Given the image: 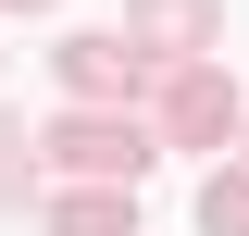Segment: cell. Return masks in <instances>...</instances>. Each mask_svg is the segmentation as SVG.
<instances>
[{
  "mask_svg": "<svg viewBox=\"0 0 249 236\" xmlns=\"http://www.w3.org/2000/svg\"><path fill=\"white\" fill-rule=\"evenodd\" d=\"M50 162H75V174H137L150 137H137V124H100V112H62L50 124Z\"/></svg>",
  "mask_w": 249,
  "mask_h": 236,
  "instance_id": "1",
  "label": "cell"
},
{
  "mask_svg": "<svg viewBox=\"0 0 249 236\" xmlns=\"http://www.w3.org/2000/svg\"><path fill=\"white\" fill-rule=\"evenodd\" d=\"M124 75H137V62H124V37H62V87H124Z\"/></svg>",
  "mask_w": 249,
  "mask_h": 236,
  "instance_id": "2",
  "label": "cell"
},
{
  "mask_svg": "<svg viewBox=\"0 0 249 236\" xmlns=\"http://www.w3.org/2000/svg\"><path fill=\"white\" fill-rule=\"evenodd\" d=\"M137 37H175L187 50V37H212V0H137Z\"/></svg>",
  "mask_w": 249,
  "mask_h": 236,
  "instance_id": "3",
  "label": "cell"
},
{
  "mask_svg": "<svg viewBox=\"0 0 249 236\" xmlns=\"http://www.w3.org/2000/svg\"><path fill=\"white\" fill-rule=\"evenodd\" d=\"M50 236H137V211H124V199H62Z\"/></svg>",
  "mask_w": 249,
  "mask_h": 236,
  "instance_id": "4",
  "label": "cell"
},
{
  "mask_svg": "<svg viewBox=\"0 0 249 236\" xmlns=\"http://www.w3.org/2000/svg\"><path fill=\"white\" fill-rule=\"evenodd\" d=\"M199 236H249V174H212V186H199Z\"/></svg>",
  "mask_w": 249,
  "mask_h": 236,
  "instance_id": "5",
  "label": "cell"
},
{
  "mask_svg": "<svg viewBox=\"0 0 249 236\" xmlns=\"http://www.w3.org/2000/svg\"><path fill=\"white\" fill-rule=\"evenodd\" d=\"M13 13H37V0H13Z\"/></svg>",
  "mask_w": 249,
  "mask_h": 236,
  "instance_id": "6",
  "label": "cell"
}]
</instances>
